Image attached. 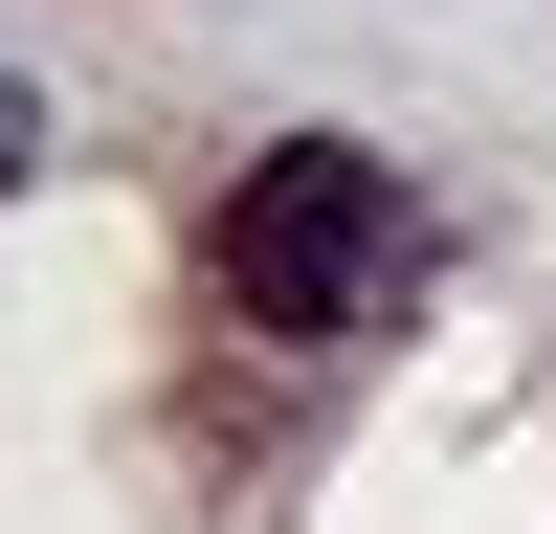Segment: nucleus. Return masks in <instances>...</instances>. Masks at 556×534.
I'll use <instances>...</instances> for the list:
<instances>
[{
    "label": "nucleus",
    "instance_id": "obj_1",
    "mask_svg": "<svg viewBox=\"0 0 556 534\" xmlns=\"http://www.w3.org/2000/svg\"><path fill=\"white\" fill-rule=\"evenodd\" d=\"M424 267H445V223H424V178H401L379 134H290V156H245V201H223V290H245V334H290V356L401 334Z\"/></svg>",
    "mask_w": 556,
    "mask_h": 534
}]
</instances>
